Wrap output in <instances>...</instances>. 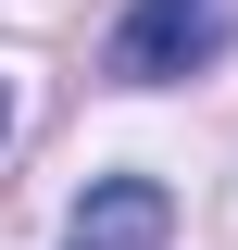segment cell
<instances>
[{
  "label": "cell",
  "instance_id": "cell-3",
  "mask_svg": "<svg viewBox=\"0 0 238 250\" xmlns=\"http://www.w3.org/2000/svg\"><path fill=\"white\" fill-rule=\"evenodd\" d=\"M0 125H13V88H0Z\"/></svg>",
  "mask_w": 238,
  "mask_h": 250
},
{
  "label": "cell",
  "instance_id": "cell-1",
  "mask_svg": "<svg viewBox=\"0 0 238 250\" xmlns=\"http://www.w3.org/2000/svg\"><path fill=\"white\" fill-rule=\"evenodd\" d=\"M238 50V0H125L113 25V88H176Z\"/></svg>",
  "mask_w": 238,
  "mask_h": 250
},
{
  "label": "cell",
  "instance_id": "cell-2",
  "mask_svg": "<svg viewBox=\"0 0 238 250\" xmlns=\"http://www.w3.org/2000/svg\"><path fill=\"white\" fill-rule=\"evenodd\" d=\"M163 238H176V200L150 175H100L75 200V250H163Z\"/></svg>",
  "mask_w": 238,
  "mask_h": 250
}]
</instances>
